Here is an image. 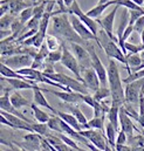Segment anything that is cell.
Listing matches in <instances>:
<instances>
[{"instance_id":"1","label":"cell","mask_w":144,"mask_h":151,"mask_svg":"<svg viewBox=\"0 0 144 151\" xmlns=\"http://www.w3.org/2000/svg\"><path fill=\"white\" fill-rule=\"evenodd\" d=\"M50 31L52 35L56 37L58 39L66 40L71 43H78V45H86L88 41H84L77 35V33L74 31L72 22L69 20V15L67 13L58 14L52 17L50 20Z\"/></svg>"},{"instance_id":"2","label":"cell","mask_w":144,"mask_h":151,"mask_svg":"<svg viewBox=\"0 0 144 151\" xmlns=\"http://www.w3.org/2000/svg\"><path fill=\"white\" fill-rule=\"evenodd\" d=\"M108 83L109 89L111 93V104H116L120 107H123L125 104V93L124 88L122 86L123 80L121 78L118 66L116 63V60H109L108 67Z\"/></svg>"},{"instance_id":"3","label":"cell","mask_w":144,"mask_h":151,"mask_svg":"<svg viewBox=\"0 0 144 151\" xmlns=\"http://www.w3.org/2000/svg\"><path fill=\"white\" fill-rule=\"evenodd\" d=\"M97 43L104 50V53H106V55H107V58H108L109 60H116V61H120L121 63H123V65L127 66L125 54L122 52V49L120 48V46L117 45V42L110 38L103 29H100L99 31Z\"/></svg>"},{"instance_id":"4","label":"cell","mask_w":144,"mask_h":151,"mask_svg":"<svg viewBox=\"0 0 144 151\" xmlns=\"http://www.w3.org/2000/svg\"><path fill=\"white\" fill-rule=\"evenodd\" d=\"M45 74V73H43ZM48 78H50L52 81L54 82H58L67 88H69L71 90L75 91V93H78V94H82V95H88L90 91L88 90V88L84 86L83 82L78 81L77 78H74L71 76L66 75V74H62V73H54V74H45Z\"/></svg>"},{"instance_id":"5","label":"cell","mask_w":144,"mask_h":151,"mask_svg":"<svg viewBox=\"0 0 144 151\" xmlns=\"http://www.w3.org/2000/svg\"><path fill=\"white\" fill-rule=\"evenodd\" d=\"M84 47L87 48V50H88L89 54H90V58H91V68H93V69L96 72V74L99 75L102 87H106V86H107V82H108V70H107V68L103 66L101 59L99 58V55H97V53H96V50H95V47H94L91 43L87 42V43L84 45Z\"/></svg>"},{"instance_id":"6","label":"cell","mask_w":144,"mask_h":151,"mask_svg":"<svg viewBox=\"0 0 144 151\" xmlns=\"http://www.w3.org/2000/svg\"><path fill=\"white\" fill-rule=\"evenodd\" d=\"M67 13H68V14H74V15H76V17L90 29V32L97 38V34H99V31H100V28H99V27H100L99 22H97L95 19L88 17L87 13L82 12V9H81V7H80V5H78L77 1H75L72 6L68 8V12H67Z\"/></svg>"},{"instance_id":"7","label":"cell","mask_w":144,"mask_h":151,"mask_svg":"<svg viewBox=\"0 0 144 151\" xmlns=\"http://www.w3.org/2000/svg\"><path fill=\"white\" fill-rule=\"evenodd\" d=\"M33 61H34V59L28 54H17V55H12V56L1 59V63L8 66L12 69H17V70L27 68V67H32Z\"/></svg>"},{"instance_id":"8","label":"cell","mask_w":144,"mask_h":151,"mask_svg":"<svg viewBox=\"0 0 144 151\" xmlns=\"http://www.w3.org/2000/svg\"><path fill=\"white\" fill-rule=\"evenodd\" d=\"M61 65L65 66L67 69H69L75 77L82 82V75H81V67L74 54L71 53V50L67 48L66 45L62 43V59H61Z\"/></svg>"},{"instance_id":"9","label":"cell","mask_w":144,"mask_h":151,"mask_svg":"<svg viewBox=\"0 0 144 151\" xmlns=\"http://www.w3.org/2000/svg\"><path fill=\"white\" fill-rule=\"evenodd\" d=\"M144 89V77L141 80L134 81L131 83H128L124 88L125 93V103L130 104H138L140 103V97L141 93Z\"/></svg>"},{"instance_id":"10","label":"cell","mask_w":144,"mask_h":151,"mask_svg":"<svg viewBox=\"0 0 144 151\" xmlns=\"http://www.w3.org/2000/svg\"><path fill=\"white\" fill-rule=\"evenodd\" d=\"M80 132L94 147H96L97 149H100L102 151L106 150V148L108 145V141H107V137H106L104 132H102L100 130H95V129H87V130H82Z\"/></svg>"},{"instance_id":"11","label":"cell","mask_w":144,"mask_h":151,"mask_svg":"<svg viewBox=\"0 0 144 151\" xmlns=\"http://www.w3.org/2000/svg\"><path fill=\"white\" fill-rule=\"evenodd\" d=\"M71 48L73 49L74 56L76 58V60L80 63L81 70L87 69V68H91V58L89 52L87 50V48L83 45H78V43H71Z\"/></svg>"},{"instance_id":"12","label":"cell","mask_w":144,"mask_h":151,"mask_svg":"<svg viewBox=\"0 0 144 151\" xmlns=\"http://www.w3.org/2000/svg\"><path fill=\"white\" fill-rule=\"evenodd\" d=\"M69 20L72 22V26L74 31L77 33V35L84 41H90V40H95L97 42V38L90 32V29L74 14H69Z\"/></svg>"},{"instance_id":"13","label":"cell","mask_w":144,"mask_h":151,"mask_svg":"<svg viewBox=\"0 0 144 151\" xmlns=\"http://www.w3.org/2000/svg\"><path fill=\"white\" fill-rule=\"evenodd\" d=\"M118 8H120V6L115 5L114 8L111 9V12L108 13L104 18L96 20L99 22L101 29H103L109 37L112 39V40H115L116 42H117V38H115V35H114V22H115V17H116V13H117Z\"/></svg>"},{"instance_id":"14","label":"cell","mask_w":144,"mask_h":151,"mask_svg":"<svg viewBox=\"0 0 144 151\" xmlns=\"http://www.w3.org/2000/svg\"><path fill=\"white\" fill-rule=\"evenodd\" d=\"M81 73H82V82L84 83V86L88 88L89 91L95 93L96 90H99L101 88L100 77L93 68L83 69V70H81Z\"/></svg>"},{"instance_id":"15","label":"cell","mask_w":144,"mask_h":151,"mask_svg":"<svg viewBox=\"0 0 144 151\" xmlns=\"http://www.w3.org/2000/svg\"><path fill=\"white\" fill-rule=\"evenodd\" d=\"M42 91L45 93H49L56 97H59L61 101H63L65 103L67 104H76L78 102H83V95L82 94H78V93H75V91H56V90H52V89H43L42 88Z\"/></svg>"},{"instance_id":"16","label":"cell","mask_w":144,"mask_h":151,"mask_svg":"<svg viewBox=\"0 0 144 151\" xmlns=\"http://www.w3.org/2000/svg\"><path fill=\"white\" fill-rule=\"evenodd\" d=\"M11 94H9V91H5L2 95H1V97H0V108H1V111H6V113L8 114H12V115H15V116H18V117H20V118H22V119H25V121H27L28 123H34V122H32L31 119H28V118H26L25 117V115L21 113H19V110L18 109H15L14 107H13V104H12V102H11Z\"/></svg>"},{"instance_id":"17","label":"cell","mask_w":144,"mask_h":151,"mask_svg":"<svg viewBox=\"0 0 144 151\" xmlns=\"http://www.w3.org/2000/svg\"><path fill=\"white\" fill-rule=\"evenodd\" d=\"M25 144H20V143H15L18 145H25L24 149L27 151H40L41 150V145H42V136L37 135L35 132H30L24 137Z\"/></svg>"},{"instance_id":"18","label":"cell","mask_w":144,"mask_h":151,"mask_svg":"<svg viewBox=\"0 0 144 151\" xmlns=\"http://www.w3.org/2000/svg\"><path fill=\"white\" fill-rule=\"evenodd\" d=\"M1 115L4 117H6L11 123H12V129H17V130H25V131H28V132H34L33 129H32V124L28 123L27 121L15 116V115H12V114H8L6 111H1Z\"/></svg>"},{"instance_id":"19","label":"cell","mask_w":144,"mask_h":151,"mask_svg":"<svg viewBox=\"0 0 144 151\" xmlns=\"http://www.w3.org/2000/svg\"><path fill=\"white\" fill-rule=\"evenodd\" d=\"M120 127H121V130H123L127 134L128 138L134 137V130L136 128H135L132 121L130 119V116L125 111L124 107H121V109H120Z\"/></svg>"},{"instance_id":"20","label":"cell","mask_w":144,"mask_h":151,"mask_svg":"<svg viewBox=\"0 0 144 151\" xmlns=\"http://www.w3.org/2000/svg\"><path fill=\"white\" fill-rule=\"evenodd\" d=\"M8 5H9V9H11V14L17 15L20 14L24 9L28 8V7H34L36 6L35 0L32 1H26V0H7Z\"/></svg>"},{"instance_id":"21","label":"cell","mask_w":144,"mask_h":151,"mask_svg":"<svg viewBox=\"0 0 144 151\" xmlns=\"http://www.w3.org/2000/svg\"><path fill=\"white\" fill-rule=\"evenodd\" d=\"M33 103L36 104V106H39V107H45L46 109H48L49 111H52V113L55 114V115L58 113V110L54 109V108L48 103V101L46 100V97H45V95H43V93H42V88H40V87H37V86H35L34 89H33Z\"/></svg>"},{"instance_id":"22","label":"cell","mask_w":144,"mask_h":151,"mask_svg":"<svg viewBox=\"0 0 144 151\" xmlns=\"http://www.w3.org/2000/svg\"><path fill=\"white\" fill-rule=\"evenodd\" d=\"M5 81L11 86V89H14V90H21V89H31V90H33L34 87L36 86V84H32L28 81L21 80V78H5Z\"/></svg>"},{"instance_id":"23","label":"cell","mask_w":144,"mask_h":151,"mask_svg":"<svg viewBox=\"0 0 144 151\" xmlns=\"http://www.w3.org/2000/svg\"><path fill=\"white\" fill-rule=\"evenodd\" d=\"M11 102H12V104H13V107L15 108V109H20V108H22V107H31L32 106V103L27 100V99H25L18 90H14V91H12L11 93Z\"/></svg>"},{"instance_id":"24","label":"cell","mask_w":144,"mask_h":151,"mask_svg":"<svg viewBox=\"0 0 144 151\" xmlns=\"http://www.w3.org/2000/svg\"><path fill=\"white\" fill-rule=\"evenodd\" d=\"M120 109H121L120 106L111 104L108 114H107L108 122L111 123V124L115 127V129H116L118 132H120Z\"/></svg>"},{"instance_id":"25","label":"cell","mask_w":144,"mask_h":151,"mask_svg":"<svg viewBox=\"0 0 144 151\" xmlns=\"http://www.w3.org/2000/svg\"><path fill=\"white\" fill-rule=\"evenodd\" d=\"M56 115H58L62 121H65L68 125H71L73 129H75L76 131H78V132H80V131H82V130H83V127L80 124V122H78V121H77V119H76V118H75L71 113L68 114V113H63V111H59V110H58Z\"/></svg>"},{"instance_id":"26","label":"cell","mask_w":144,"mask_h":151,"mask_svg":"<svg viewBox=\"0 0 144 151\" xmlns=\"http://www.w3.org/2000/svg\"><path fill=\"white\" fill-rule=\"evenodd\" d=\"M67 108L73 116L80 122V124L83 127V130H87L88 129V119L84 116V114L80 110V108L76 104H67Z\"/></svg>"},{"instance_id":"27","label":"cell","mask_w":144,"mask_h":151,"mask_svg":"<svg viewBox=\"0 0 144 151\" xmlns=\"http://www.w3.org/2000/svg\"><path fill=\"white\" fill-rule=\"evenodd\" d=\"M31 109L34 114V117L37 121V123H48V121L50 119L52 116H49V114L46 113L45 110H42L41 108H39V106H36L34 103H32Z\"/></svg>"},{"instance_id":"28","label":"cell","mask_w":144,"mask_h":151,"mask_svg":"<svg viewBox=\"0 0 144 151\" xmlns=\"http://www.w3.org/2000/svg\"><path fill=\"white\" fill-rule=\"evenodd\" d=\"M111 5H114L112 0L107 2V4H102V5H99V4H97L95 7H93L91 9H89V11L86 12V13H87L88 17H90V18H93V19H97L99 17H101V14L108 8L109 6H111Z\"/></svg>"},{"instance_id":"29","label":"cell","mask_w":144,"mask_h":151,"mask_svg":"<svg viewBox=\"0 0 144 151\" xmlns=\"http://www.w3.org/2000/svg\"><path fill=\"white\" fill-rule=\"evenodd\" d=\"M104 134H106V137H107L108 143L112 148H115V147H116V138H117L118 131L115 129V127H114L111 123L108 122V123L106 124V131H104Z\"/></svg>"},{"instance_id":"30","label":"cell","mask_w":144,"mask_h":151,"mask_svg":"<svg viewBox=\"0 0 144 151\" xmlns=\"http://www.w3.org/2000/svg\"><path fill=\"white\" fill-rule=\"evenodd\" d=\"M32 129H33V131L37 134V135H40V136H45V138H47V137H49L54 131H52L50 129H49V127H48V124L47 123H33L32 124Z\"/></svg>"},{"instance_id":"31","label":"cell","mask_w":144,"mask_h":151,"mask_svg":"<svg viewBox=\"0 0 144 151\" xmlns=\"http://www.w3.org/2000/svg\"><path fill=\"white\" fill-rule=\"evenodd\" d=\"M0 73H1V76L5 77V78H21V80H26L25 76L18 74L17 70L9 68L8 66H6L4 63H1V66H0Z\"/></svg>"},{"instance_id":"32","label":"cell","mask_w":144,"mask_h":151,"mask_svg":"<svg viewBox=\"0 0 144 151\" xmlns=\"http://www.w3.org/2000/svg\"><path fill=\"white\" fill-rule=\"evenodd\" d=\"M45 43H46L47 48L49 49V52L59 50V49H61V47H62V43L60 42V40L56 38V37L52 35V34H47Z\"/></svg>"},{"instance_id":"33","label":"cell","mask_w":144,"mask_h":151,"mask_svg":"<svg viewBox=\"0 0 144 151\" xmlns=\"http://www.w3.org/2000/svg\"><path fill=\"white\" fill-rule=\"evenodd\" d=\"M104 118L106 117H94L90 121H88V129H95L100 130L102 132L106 131V125H104Z\"/></svg>"},{"instance_id":"34","label":"cell","mask_w":144,"mask_h":151,"mask_svg":"<svg viewBox=\"0 0 144 151\" xmlns=\"http://www.w3.org/2000/svg\"><path fill=\"white\" fill-rule=\"evenodd\" d=\"M14 20H15V17L13 14H6V15L1 17V20H0V28H1V31H8L9 32Z\"/></svg>"},{"instance_id":"35","label":"cell","mask_w":144,"mask_h":151,"mask_svg":"<svg viewBox=\"0 0 144 151\" xmlns=\"http://www.w3.org/2000/svg\"><path fill=\"white\" fill-rule=\"evenodd\" d=\"M48 127L52 131L56 132V134H62V129H61V118L56 115V116H52L50 119L48 121Z\"/></svg>"},{"instance_id":"36","label":"cell","mask_w":144,"mask_h":151,"mask_svg":"<svg viewBox=\"0 0 144 151\" xmlns=\"http://www.w3.org/2000/svg\"><path fill=\"white\" fill-rule=\"evenodd\" d=\"M112 2H114V6H115V5L122 6V7H124V8L128 9V11H132V9L141 11V9H144L142 7L137 6V5H136L135 2H132L131 0H112Z\"/></svg>"},{"instance_id":"37","label":"cell","mask_w":144,"mask_h":151,"mask_svg":"<svg viewBox=\"0 0 144 151\" xmlns=\"http://www.w3.org/2000/svg\"><path fill=\"white\" fill-rule=\"evenodd\" d=\"M109 96H111V93H110V89L107 88V87H101L99 90H96L93 94V97L97 102H103L106 99H108Z\"/></svg>"},{"instance_id":"38","label":"cell","mask_w":144,"mask_h":151,"mask_svg":"<svg viewBox=\"0 0 144 151\" xmlns=\"http://www.w3.org/2000/svg\"><path fill=\"white\" fill-rule=\"evenodd\" d=\"M33 17H34V7H28V8H26V9H24L20 14H19V20L22 22V24H27L31 19H33Z\"/></svg>"},{"instance_id":"39","label":"cell","mask_w":144,"mask_h":151,"mask_svg":"<svg viewBox=\"0 0 144 151\" xmlns=\"http://www.w3.org/2000/svg\"><path fill=\"white\" fill-rule=\"evenodd\" d=\"M61 59H62V47H61V49H59V50L49 52V54H48V56H47V59H46V62L54 65V63H56V62H59V61L61 62Z\"/></svg>"},{"instance_id":"40","label":"cell","mask_w":144,"mask_h":151,"mask_svg":"<svg viewBox=\"0 0 144 151\" xmlns=\"http://www.w3.org/2000/svg\"><path fill=\"white\" fill-rule=\"evenodd\" d=\"M125 47V50H127V54L129 52V54H140L144 50V46L143 45H134V43H130V42H125L124 45Z\"/></svg>"},{"instance_id":"41","label":"cell","mask_w":144,"mask_h":151,"mask_svg":"<svg viewBox=\"0 0 144 151\" xmlns=\"http://www.w3.org/2000/svg\"><path fill=\"white\" fill-rule=\"evenodd\" d=\"M138 108H140V113H138V118L137 122L140 123V125L144 129V89L141 93V97H140V103H138Z\"/></svg>"},{"instance_id":"42","label":"cell","mask_w":144,"mask_h":151,"mask_svg":"<svg viewBox=\"0 0 144 151\" xmlns=\"http://www.w3.org/2000/svg\"><path fill=\"white\" fill-rule=\"evenodd\" d=\"M144 15V9L141 11H137V9H132V11H129V25L134 26L135 22Z\"/></svg>"},{"instance_id":"43","label":"cell","mask_w":144,"mask_h":151,"mask_svg":"<svg viewBox=\"0 0 144 151\" xmlns=\"http://www.w3.org/2000/svg\"><path fill=\"white\" fill-rule=\"evenodd\" d=\"M127 139H128L127 134H125L123 130H120V132L117 134V138H116V147L124 145V144L127 143ZM116 147H115V148H116Z\"/></svg>"},{"instance_id":"44","label":"cell","mask_w":144,"mask_h":151,"mask_svg":"<svg viewBox=\"0 0 144 151\" xmlns=\"http://www.w3.org/2000/svg\"><path fill=\"white\" fill-rule=\"evenodd\" d=\"M134 31L137 32L140 35L142 34V32L144 31V15L141 17V18L135 22V25H134Z\"/></svg>"},{"instance_id":"45","label":"cell","mask_w":144,"mask_h":151,"mask_svg":"<svg viewBox=\"0 0 144 151\" xmlns=\"http://www.w3.org/2000/svg\"><path fill=\"white\" fill-rule=\"evenodd\" d=\"M83 102L86 103V104H88L89 107H91V108H94L95 107V104H96V100L93 97V95H90V94H88V95H83Z\"/></svg>"},{"instance_id":"46","label":"cell","mask_w":144,"mask_h":151,"mask_svg":"<svg viewBox=\"0 0 144 151\" xmlns=\"http://www.w3.org/2000/svg\"><path fill=\"white\" fill-rule=\"evenodd\" d=\"M115 149H116V151H132L131 148L128 145H120V147H116Z\"/></svg>"},{"instance_id":"47","label":"cell","mask_w":144,"mask_h":151,"mask_svg":"<svg viewBox=\"0 0 144 151\" xmlns=\"http://www.w3.org/2000/svg\"><path fill=\"white\" fill-rule=\"evenodd\" d=\"M63 1H65V5H66V7H67V8H69V7L72 6L73 4L76 1V0H63Z\"/></svg>"},{"instance_id":"48","label":"cell","mask_w":144,"mask_h":151,"mask_svg":"<svg viewBox=\"0 0 144 151\" xmlns=\"http://www.w3.org/2000/svg\"><path fill=\"white\" fill-rule=\"evenodd\" d=\"M132 2H135L137 6H140V7H142L144 5V0H131Z\"/></svg>"},{"instance_id":"49","label":"cell","mask_w":144,"mask_h":151,"mask_svg":"<svg viewBox=\"0 0 144 151\" xmlns=\"http://www.w3.org/2000/svg\"><path fill=\"white\" fill-rule=\"evenodd\" d=\"M88 148H89V150H90V151H102V150H100V149H97L96 147H94L91 143L88 145Z\"/></svg>"},{"instance_id":"50","label":"cell","mask_w":144,"mask_h":151,"mask_svg":"<svg viewBox=\"0 0 144 151\" xmlns=\"http://www.w3.org/2000/svg\"><path fill=\"white\" fill-rule=\"evenodd\" d=\"M111 0H99V5H102V4H107Z\"/></svg>"},{"instance_id":"51","label":"cell","mask_w":144,"mask_h":151,"mask_svg":"<svg viewBox=\"0 0 144 151\" xmlns=\"http://www.w3.org/2000/svg\"><path fill=\"white\" fill-rule=\"evenodd\" d=\"M141 40H142V45L144 46V31L142 32V34H141Z\"/></svg>"},{"instance_id":"52","label":"cell","mask_w":144,"mask_h":151,"mask_svg":"<svg viewBox=\"0 0 144 151\" xmlns=\"http://www.w3.org/2000/svg\"><path fill=\"white\" fill-rule=\"evenodd\" d=\"M141 56H142V59L144 60V50L142 52V53H141Z\"/></svg>"},{"instance_id":"53","label":"cell","mask_w":144,"mask_h":151,"mask_svg":"<svg viewBox=\"0 0 144 151\" xmlns=\"http://www.w3.org/2000/svg\"><path fill=\"white\" fill-rule=\"evenodd\" d=\"M143 7H144V5H143Z\"/></svg>"},{"instance_id":"54","label":"cell","mask_w":144,"mask_h":151,"mask_svg":"<svg viewBox=\"0 0 144 151\" xmlns=\"http://www.w3.org/2000/svg\"><path fill=\"white\" fill-rule=\"evenodd\" d=\"M35 1H36V0H35Z\"/></svg>"}]
</instances>
